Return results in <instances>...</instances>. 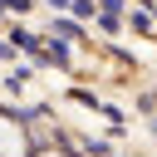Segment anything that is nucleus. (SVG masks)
<instances>
[{"label": "nucleus", "mask_w": 157, "mask_h": 157, "mask_svg": "<svg viewBox=\"0 0 157 157\" xmlns=\"http://www.w3.org/2000/svg\"><path fill=\"white\" fill-rule=\"evenodd\" d=\"M20 147H25V142H20V128H15V123H0V152H5V157H20Z\"/></svg>", "instance_id": "obj_1"}]
</instances>
